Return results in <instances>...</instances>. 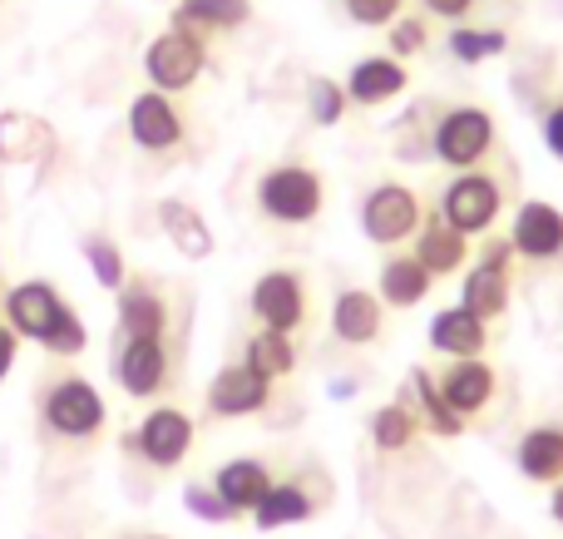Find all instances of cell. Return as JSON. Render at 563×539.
Masks as SVG:
<instances>
[{"mask_svg": "<svg viewBox=\"0 0 563 539\" xmlns=\"http://www.w3.org/2000/svg\"><path fill=\"white\" fill-rule=\"evenodd\" d=\"M0 307H5V327L20 342H40L49 356H59V362H69V356H79L89 346L85 317H79L75 307L65 302V293H59L55 283H45V277L15 283L0 297Z\"/></svg>", "mask_w": 563, "mask_h": 539, "instance_id": "obj_1", "label": "cell"}, {"mask_svg": "<svg viewBox=\"0 0 563 539\" xmlns=\"http://www.w3.org/2000/svg\"><path fill=\"white\" fill-rule=\"evenodd\" d=\"M247 307L267 332H301V322H307V277L291 273V267H273L253 283Z\"/></svg>", "mask_w": 563, "mask_h": 539, "instance_id": "obj_11", "label": "cell"}, {"mask_svg": "<svg viewBox=\"0 0 563 539\" xmlns=\"http://www.w3.org/2000/svg\"><path fill=\"white\" fill-rule=\"evenodd\" d=\"M198 441V426L188 411H178V406H154V411L139 421L134 436H124V446L134 455H144L154 471H178V465L188 461V451H194Z\"/></svg>", "mask_w": 563, "mask_h": 539, "instance_id": "obj_9", "label": "cell"}, {"mask_svg": "<svg viewBox=\"0 0 563 539\" xmlns=\"http://www.w3.org/2000/svg\"><path fill=\"white\" fill-rule=\"evenodd\" d=\"M257 208H263V218H273L282 228L317 223L321 208H327V184L307 164H273L257 178Z\"/></svg>", "mask_w": 563, "mask_h": 539, "instance_id": "obj_3", "label": "cell"}, {"mask_svg": "<svg viewBox=\"0 0 563 539\" xmlns=\"http://www.w3.org/2000/svg\"><path fill=\"white\" fill-rule=\"evenodd\" d=\"M406 85H410V75L396 55H361L346 75V99L376 109V105H390V99L406 95Z\"/></svg>", "mask_w": 563, "mask_h": 539, "instance_id": "obj_16", "label": "cell"}, {"mask_svg": "<svg viewBox=\"0 0 563 539\" xmlns=\"http://www.w3.org/2000/svg\"><path fill=\"white\" fill-rule=\"evenodd\" d=\"M479 263H489V267H509V263H515V243H509V238H489V243L479 248Z\"/></svg>", "mask_w": 563, "mask_h": 539, "instance_id": "obj_39", "label": "cell"}, {"mask_svg": "<svg viewBox=\"0 0 563 539\" xmlns=\"http://www.w3.org/2000/svg\"><path fill=\"white\" fill-rule=\"evenodd\" d=\"M366 431H371V446L376 451H406V446H416V436H420V416L410 411L406 402H390V406H376L371 411V421H366Z\"/></svg>", "mask_w": 563, "mask_h": 539, "instance_id": "obj_29", "label": "cell"}, {"mask_svg": "<svg viewBox=\"0 0 563 539\" xmlns=\"http://www.w3.org/2000/svg\"><path fill=\"white\" fill-rule=\"evenodd\" d=\"M426 223V208H420L416 188L406 184H376L366 198H361V233L376 248H400L420 233Z\"/></svg>", "mask_w": 563, "mask_h": 539, "instance_id": "obj_8", "label": "cell"}, {"mask_svg": "<svg viewBox=\"0 0 563 539\" xmlns=\"http://www.w3.org/2000/svg\"><path fill=\"white\" fill-rule=\"evenodd\" d=\"M85 263H89V273H95V283L104 287V293H119V287L129 283L124 253H119V243H109L104 233H89L85 238Z\"/></svg>", "mask_w": 563, "mask_h": 539, "instance_id": "obj_31", "label": "cell"}, {"mask_svg": "<svg viewBox=\"0 0 563 539\" xmlns=\"http://www.w3.org/2000/svg\"><path fill=\"white\" fill-rule=\"evenodd\" d=\"M430 287H435V277L420 267L416 253H396L380 263V277H376V297L386 307H420L430 297Z\"/></svg>", "mask_w": 563, "mask_h": 539, "instance_id": "obj_22", "label": "cell"}, {"mask_svg": "<svg viewBox=\"0 0 563 539\" xmlns=\"http://www.w3.org/2000/svg\"><path fill=\"white\" fill-rule=\"evenodd\" d=\"M158 228H164L168 243L184 257H194V263L213 253V228H208V218L198 213L194 204H184V198H164V204H158Z\"/></svg>", "mask_w": 563, "mask_h": 539, "instance_id": "obj_24", "label": "cell"}, {"mask_svg": "<svg viewBox=\"0 0 563 539\" xmlns=\"http://www.w3.org/2000/svg\"><path fill=\"white\" fill-rule=\"evenodd\" d=\"M311 515H317V501H311L297 481H277L273 491L257 501L253 525L257 530H287V525H307Z\"/></svg>", "mask_w": 563, "mask_h": 539, "instance_id": "obj_26", "label": "cell"}, {"mask_svg": "<svg viewBox=\"0 0 563 539\" xmlns=\"http://www.w3.org/2000/svg\"><path fill=\"white\" fill-rule=\"evenodd\" d=\"M430 346H435L440 356H450V362H465V356H485L489 346V322L475 312H465V307H440L435 317H430Z\"/></svg>", "mask_w": 563, "mask_h": 539, "instance_id": "obj_18", "label": "cell"}, {"mask_svg": "<svg viewBox=\"0 0 563 539\" xmlns=\"http://www.w3.org/2000/svg\"><path fill=\"white\" fill-rule=\"evenodd\" d=\"M400 6L406 0H346V15L356 25H390V20H400Z\"/></svg>", "mask_w": 563, "mask_h": 539, "instance_id": "obj_35", "label": "cell"}, {"mask_svg": "<svg viewBox=\"0 0 563 539\" xmlns=\"http://www.w3.org/2000/svg\"><path fill=\"white\" fill-rule=\"evenodd\" d=\"M410 392H416V416H420V426H426V431L445 436V441H455V436L465 431V416H455V411L445 406V396H440L435 372L416 366V372H410Z\"/></svg>", "mask_w": 563, "mask_h": 539, "instance_id": "obj_27", "label": "cell"}, {"mask_svg": "<svg viewBox=\"0 0 563 539\" xmlns=\"http://www.w3.org/2000/svg\"><path fill=\"white\" fill-rule=\"evenodd\" d=\"M184 505H188V515H194V520H203V525H228V520H238V515L228 510L223 495H218L213 485H188V491H184Z\"/></svg>", "mask_w": 563, "mask_h": 539, "instance_id": "obj_34", "label": "cell"}, {"mask_svg": "<svg viewBox=\"0 0 563 539\" xmlns=\"http://www.w3.org/2000/svg\"><path fill=\"white\" fill-rule=\"evenodd\" d=\"M168 297L154 287V277H129L119 287V337H168Z\"/></svg>", "mask_w": 563, "mask_h": 539, "instance_id": "obj_15", "label": "cell"}, {"mask_svg": "<svg viewBox=\"0 0 563 539\" xmlns=\"http://www.w3.org/2000/svg\"><path fill=\"white\" fill-rule=\"evenodd\" d=\"M519 475L534 485H559L563 481V426H534L519 436Z\"/></svg>", "mask_w": 563, "mask_h": 539, "instance_id": "obj_23", "label": "cell"}, {"mask_svg": "<svg viewBox=\"0 0 563 539\" xmlns=\"http://www.w3.org/2000/svg\"><path fill=\"white\" fill-rule=\"evenodd\" d=\"M509 243H515V253L529 257V263H559L563 257V208L544 204V198L519 204Z\"/></svg>", "mask_w": 563, "mask_h": 539, "instance_id": "obj_13", "label": "cell"}, {"mask_svg": "<svg viewBox=\"0 0 563 539\" xmlns=\"http://www.w3.org/2000/svg\"><path fill=\"white\" fill-rule=\"evenodd\" d=\"M430 154L440 158L455 174H470L479 168L489 154H495V114L479 105H455L435 119L430 129Z\"/></svg>", "mask_w": 563, "mask_h": 539, "instance_id": "obj_4", "label": "cell"}, {"mask_svg": "<svg viewBox=\"0 0 563 539\" xmlns=\"http://www.w3.org/2000/svg\"><path fill=\"white\" fill-rule=\"evenodd\" d=\"M440 382V396H445V406L455 416H479V411H489V402H495V392H499V376H495V366L485 362V356H465V362H450L445 372L435 376Z\"/></svg>", "mask_w": 563, "mask_h": 539, "instance_id": "obj_14", "label": "cell"}, {"mask_svg": "<svg viewBox=\"0 0 563 539\" xmlns=\"http://www.w3.org/2000/svg\"><path fill=\"white\" fill-rule=\"evenodd\" d=\"M253 20V0H178L174 25L194 30V35H233Z\"/></svg>", "mask_w": 563, "mask_h": 539, "instance_id": "obj_21", "label": "cell"}, {"mask_svg": "<svg viewBox=\"0 0 563 539\" xmlns=\"http://www.w3.org/2000/svg\"><path fill=\"white\" fill-rule=\"evenodd\" d=\"M109 372H114L119 392L134 396V402H154V396H164L168 382H174V352H168V337H119Z\"/></svg>", "mask_w": 563, "mask_h": 539, "instance_id": "obj_6", "label": "cell"}, {"mask_svg": "<svg viewBox=\"0 0 563 539\" xmlns=\"http://www.w3.org/2000/svg\"><path fill=\"white\" fill-rule=\"evenodd\" d=\"M203 402H208V416H218V421H243V416L267 411V402H273V382H267L263 372H253L247 362H233L208 382Z\"/></svg>", "mask_w": 563, "mask_h": 539, "instance_id": "obj_12", "label": "cell"}, {"mask_svg": "<svg viewBox=\"0 0 563 539\" xmlns=\"http://www.w3.org/2000/svg\"><path fill=\"white\" fill-rule=\"evenodd\" d=\"M544 148L563 164V99L544 114Z\"/></svg>", "mask_w": 563, "mask_h": 539, "instance_id": "obj_36", "label": "cell"}, {"mask_svg": "<svg viewBox=\"0 0 563 539\" xmlns=\"http://www.w3.org/2000/svg\"><path fill=\"white\" fill-rule=\"evenodd\" d=\"M390 55L396 59H406V55H420V50L430 45V25L420 15H400V20H390Z\"/></svg>", "mask_w": 563, "mask_h": 539, "instance_id": "obj_33", "label": "cell"}, {"mask_svg": "<svg viewBox=\"0 0 563 539\" xmlns=\"http://www.w3.org/2000/svg\"><path fill=\"white\" fill-rule=\"evenodd\" d=\"M208 69V40L194 35V30H158L144 45V75L148 89H164V95H184V89L198 85V75Z\"/></svg>", "mask_w": 563, "mask_h": 539, "instance_id": "obj_5", "label": "cell"}, {"mask_svg": "<svg viewBox=\"0 0 563 539\" xmlns=\"http://www.w3.org/2000/svg\"><path fill=\"white\" fill-rule=\"evenodd\" d=\"M15 362H20V337L10 332L5 322H0V382H5V376L15 372Z\"/></svg>", "mask_w": 563, "mask_h": 539, "instance_id": "obj_38", "label": "cell"}, {"mask_svg": "<svg viewBox=\"0 0 563 539\" xmlns=\"http://www.w3.org/2000/svg\"><path fill=\"white\" fill-rule=\"evenodd\" d=\"M346 109H351V99H346V85H341V79H331V75H311L307 79V114H311V124L336 129L341 119H346Z\"/></svg>", "mask_w": 563, "mask_h": 539, "instance_id": "obj_30", "label": "cell"}, {"mask_svg": "<svg viewBox=\"0 0 563 539\" xmlns=\"http://www.w3.org/2000/svg\"><path fill=\"white\" fill-rule=\"evenodd\" d=\"M420 6H426L430 15H440V20H450V25H455V20H465L470 10L479 6V0H420Z\"/></svg>", "mask_w": 563, "mask_h": 539, "instance_id": "obj_37", "label": "cell"}, {"mask_svg": "<svg viewBox=\"0 0 563 539\" xmlns=\"http://www.w3.org/2000/svg\"><path fill=\"white\" fill-rule=\"evenodd\" d=\"M416 257H420V267H426L430 277H455L460 267L470 263V238L455 233V228L435 213V218H426V223H420Z\"/></svg>", "mask_w": 563, "mask_h": 539, "instance_id": "obj_20", "label": "cell"}, {"mask_svg": "<svg viewBox=\"0 0 563 539\" xmlns=\"http://www.w3.org/2000/svg\"><path fill=\"white\" fill-rule=\"evenodd\" d=\"M148 539H168V535H148Z\"/></svg>", "mask_w": 563, "mask_h": 539, "instance_id": "obj_41", "label": "cell"}, {"mask_svg": "<svg viewBox=\"0 0 563 539\" xmlns=\"http://www.w3.org/2000/svg\"><path fill=\"white\" fill-rule=\"evenodd\" d=\"M40 426L59 441H95L109 426V406L99 396V386L79 372H49L45 386L35 392Z\"/></svg>", "mask_w": 563, "mask_h": 539, "instance_id": "obj_2", "label": "cell"}, {"mask_svg": "<svg viewBox=\"0 0 563 539\" xmlns=\"http://www.w3.org/2000/svg\"><path fill=\"white\" fill-rule=\"evenodd\" d=\"M380 327H386V302L376 293H366V287L336 293V302H331V332H336V342L371 346L380 337Z\"/></svg>", "mask_w": 563, "mask_h": 539, "instance_id": "obj_17", "label": "cell"}, {"mask_svg": "<svg viewBox=\"0 0 563 539\" xmlns=\"http://www.w3.org/2000/svg\"><path fill=\"white\" fill-rule=\"evenodd\" d=\"M549 515H554V525H563V481L554 485V495H549Z\"/></svg>", "mask_w": 563, "mask_h": 539, "instance_id": "obj_40", "label": "cell"}, {"mask_svg": "<svg viewBox=\"0 0 563 539\" xmlns=\"http://www.w3.org/2000/svg\"><path fill=\"white\" fill-rule=\"evenodd\" d=\"M129 139L144 154H174L188 139V119L178 109V99L164 95V89H139L129 99Z\"/></svg>", "mask_w": 563, "mask_h": 539, "instance_id": "obj_10", "label": "cell"}, {"mask_svg": "<svg viewBox=\"0 0 563 539\" xmlns=\"http://www.w3.org/2000/svg\"><path fill=\"white\" fill-rule=\"evenodd\" d=\"M273 485H277L273 481V465L257 461V455H238V461L218 465V475H213V491L223 495V505L233 515H253L257 501H263Z\"/></svg>", "mask_w": 563, "mask_h": 539, "instance_id": "obj_19", "label": "cell"}, {"mask_svg": "<svg viewBox=\"0 0 563 539\" xmlns=\"http://www.w3.org/2000/svg\"><path fill=\"white\" fill-rule=\"evenodd\" d=\"M505 213V188L495 184V174L485 168H470V174H455L440 194V218H445L455 233L479 238L495 228V218Z\"/></svg>", "mask_w": 563, "mask_h": 539, "instance_id": "obj_7", "label": "cell"}, {"mask_svg": "<svg viewBox=\"0 0 563 539\" xmlns=\"http://www.w3.org/2000/svg\"><path fill=\"white\" fill-rule=\"evenodd\" d=\"M243 362L253 366V372H263L267 382H282V376L297 372V346H291L287 332H267V327H257L243 346Z\"/></svg>", "mask_w": 563, "mask_h": 539, "instance_id": "obj_28", "label": "cell"}, {"mask_svg": "<svg viewBox=\"0 0 563 539\" xmlns=\"http://www.w3.org/2000/svg\"><path fill=\"white\" fill-rule=\"evenodd\" d=\"M460 307L485 322L509 312V267H489V263H475L460 283Z\"/></svg>", "mask_w": 563, "mask_h": 539, "instance_id": "obj_25", "label": "cell"}, {"mask_svg": "<svg viewBox=\"0 0 563 539\" xmlns=\"http://www.w3.org/2000/svg\"><path fill=\"white\" fill-rule=\"evenodd\" d=\"M505 30H485V25H455L450 30V55L460 65H479V59H495L505 50Z\"/></svg>", "mask_w": 563, "mask_h": 539, "instance_id": "obj_32", "label": "cell"}]
</instances>
